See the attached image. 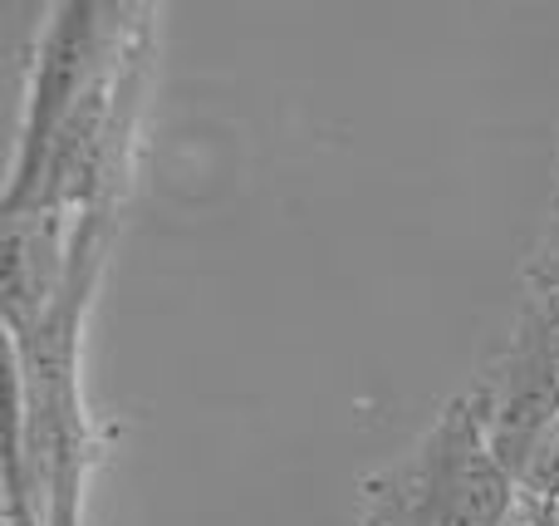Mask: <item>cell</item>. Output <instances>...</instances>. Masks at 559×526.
Segmentation results:
<instances>
[{
	"mask_svg": "<svg viewBox=\"0 0 559 526\" xmlns=\"http://www.w3.org/2000/svg\"><path fill=\"white\" fill-rule=\"evenodd\" d=\"M521 498L531 502H545V507H559V423L535 443V453L525 458L521 478H515Z\"/></svg>",
	"mask_w": 559,
	"mask_h": 526,
	"instance_id": "5b68a950",
	"label": "cell"
},
{
	"mask_svg": "<svg viewBox=\"0 0 559 526\" xmlns=\"http://www.w3.org/2000/svg\"><path fill=\"white\" fill-rule=\"evenodd\" d=\"M521 488L491 453L472 399L432 413L413 448L358 482L354 526H515Z\"/></svg>",
	"mask_w": 559,
	"mask_h": 526,
	"instance_id": "6da1fadb",
	"label": "cell"
},
{
	"mask_svg": "<svg viewBox=\"0 0 559 526\" xmlns=\"http://www.w3.org/2000/svg\"><path fill=\"white\" fill-rule=\"evenodd\" d=\"M550 512H555V522H559V507H550Z\"/></svg>",
	"mask_w": 559,
	"mask_h": 526,
	"instance_id": "8992f818",
	"label": "cell"
},
{
	"mask_svg": "<svg viewBox=\"0 0 559 526\" xmlns=\"http://www.w3.org/2000/svg\"><path fill=\"white\" fill-rule=\"evenodd\" d=\"M128 15H133L128 5H98V0H69V5H59L49 15L35 49L25 118H20L15 163H10V183H5V212L35 192L59 128L74 118V108L94 94L98 79L143 35V20Z\"/></svg>",
	"mask_w": 559,
	"mask_h": 526,
	"instance_id": "7a4b0ae2",
	"label": "cell"
},
{
	"mask_svg": "<svg viewBox=\"0 0 559 526\" xmlns=\"http://www.w3.org/2000/svg\"><path fill=\"white\" fill-rule=\"evenodd\" d=\"M466 399L481 419L491 453L511 478H521L535 443L559 423V291L525 285L511 335L486 360Z\"/></svg>",
	"mask_w": 559,
	"mask_h": 526,
	"instance_id": "3957f363",
	"label": "cell"
},
{
	"mask_svg": "<svg viewBox=\"0 0 559 526\" xmlns=\"http://www.w3.org/2000/svg\"><path fill=\"white\" fill-rule=\"evenodd\" d=\"M525 285L559 291V163H555V187H550V202H545L540 236H535L531 261H525Z\"/></svg>",
	"mask_w": 559,
	"mask_h": 526,
	"instance_id": "277c9868",
	"label": "cell"
}]
</instances>
